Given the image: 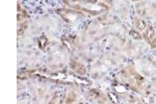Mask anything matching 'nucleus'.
<instances>
[{
    "instance_id": "nucleus-1",
    "label": "nucleus",
    "mask_w": 156,
    "mask_h": 104,
    "mask_svg": "<svg viewBox=\"0 0 156 104\" xmlns=\"http://www.w3.org/2000/svg\"><path fill=\"white\" fill-rule=\"evenodd\" d=\"M47 45H48V39H47L45 35H41V37L39 38V47L41 48V49H45Z\"/></svg>"
}]
</instances>
